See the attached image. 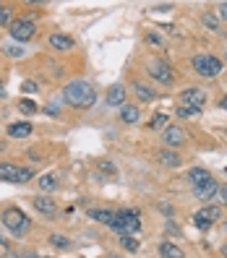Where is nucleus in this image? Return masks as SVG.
<instances>
[{
    "mask_svg": "<svg viewBox=\"0 0 227 258\" xmlns=\"http://www.w3.org/2000/svg\"><path fill=\"white\" fill-rule=\"evenodd\" d=\"M63 99L71 104V107H76V110H89L97 102V92H94V86L89 81L79 79V81H71L63 89Z\"/></svg>",
    "mask_w": 227,
    "mask_h": 258,
    "instance_id": "obj_1",
    "label": "nucleus"
},
{
    "mask_svg": "<svg viewBox=\"0 0 227 258\" xmlns=\"http://www.w3.org/2000/svg\"><path fill=\"white\" fill-rule=\"evenodd\" d=\"M0 222H3V224H6V230H8L11 235H16V237L26 235V232H29V227H32V219H29L24 211L16 209V206L6 209L3 214H0Z\"/></svg>",
    "mask_w": 227,
    "mask_h": 258,
    "instance_id": "obj_2",
    "label": "nucleus"
},
{
    "mask_svg": "<svg viewBox=\"0 0 227 258\" xmlns=\"http://www.w3.org/2000/svg\"><path fill=\"white\" fill-rule=\"evenodd\" d=\"M112 230H118L120 235H133V232H139V230H141L139 211H136V209H123V211H118Z\"/></svg>",
    "mask_w": 227,
    "mask_h": 258,
    "instance_id": "obj_3",
    "label": "nucleus"
},
{
    "mask_svg": "<svg viewBox=\"0 0 227 258\" xmlns=\"http://www.w3.org/2000/svg\"><path fill=\"white\" fill-rule=\"evenodd\" d=\"M193 71L204 76V79H214L222 73V60L214 55H196L193 57Z\"/></svg>",
    "mask_w": 227,
    "mask_h": 258,
    "instance_id": "obj_4",
    "label": "nucleus"
},
{
    "mask_svg": "<svg viewBox=\"0 0 227 258\" xmlns=\"http://www.w3.org/2000/svg\"><path fill=\"white\" fill-rule=\"evenodd\" d=\"M11 29V37L16 39V42H29L34 34H37V24L32 21V19H26V16H21V19H13V24L8 26Z\"/></svg>",
    "mask_w": 227,
    "mask_h": 258,
    "instance_id": "obj_5",
    "label": "nucleus"
},
{
    "mask_svg": "<svg viewBox=\"0 0 227 258\" xmlns=\"http://www.w3.org/2000/svg\"><path fill=\"white\" fill-rule=\"evenodd\" d=\"M149 76L154 81H159V84H173L175 81V73H173V68L164 63V60H151L149 63Z\"/></svg>",
    "mask_w": 227,
    "mask_h": 258,
    "instance_id": "obj_6",
    "label": "nucleus"
},
{
    "mask_svg": "<svg viewBox=\"0 0 227 258\" xmlns=\"http://www.w3.org/2000/svg\"><path fill=\"white\" fill-rule=\"evenodd\" d=\"M217 219H219V209L217 206H204L201 211H196V214H193V224L199 227V230H209Z\"/></svg>",
    "mask_w": 227,
    "mask_h": 258,
    "instance_id": "obj_7",
    "label": "nucleus"
},
{
    "mask_svg": "<svg viewBox=\"0 0 227 258\" xmlns=\"http://www.w3.org/2000/svg\"><path fill=\"white\" fill-rule=\"evenodd\" d=\"M180 97H183V107H193V110H199V112H201V107L206 104V92H204V89H196V86H188Z\"/></svg>",
    "mask_w": 227,
    "mask_h": 258,
    "instance_id": "obj_8",
    "label": "nucleus"
},
{
    "mask_svg": "<svg viewBox=\"0 0 227 258\" xmlns=\"http://www.w3.org/2000/svg\"><path fill=\"white\" fill-rule=\"evenodd\" d=\"M104 104L107 107H123L126 104V86H120V84L110 86L107 94H104Z\"/></svg>",
    "mask_w": 227,
    "mask_h": 258,
    "instance_id": "obj_9",
    "label": "nucleus"
},
{
    "mask_svg": "<svg viewBox=\"0 0 227 258\" xmlns=\"http://www.w3.org/2000/svg\"><path fill=\"white\" fill-rule=\"evenodd\" d=\"M162 139H164L167 146H183L186 144V131L178 128V125H167L162 131Z\"/></svg>",
    "mask_w": 227,
    "mask_h": 258,
    "instance_id": "obj_10",
    "label": "nucleus"
},
{
    "mask_svg": "<svg viewBox=\"0 0 227 258\" xmlns=\"http://www.w3.org/2000/svg\"><path fill=\"white\" fill-rule=\"evenodd\" d=\"M193 190H196V199H199V201H204V204H209L211 199H217V190H219V183H217L214 177H211L209 183H204L201 188H193Z\"/></svg>",
    "mask_w": 227,
    "mask_h": 258,
    "instance_id": "obj_11",
    "label": "nucleus"
},
{
    "mask_svg": "<svg viewBox=\"0 0 227 258\" xmlns=\"http://www.w3.org/2000/svg\"><path fill=\"white\" fill-rule=\"evenodd\" d=\"M50 47L58 52H68V50H73V37L55 32V34H50Z\"/></svg>",
    "mask_w": 227,
    "mask_h": 258,
    "instance_id": "obj_12",
    "label": "nucleus"
},
{
    "mask_svg": "<svg viewBox=\"0 0 227 258\" xmlns=\"http://www.w3.org/2000/svg\"><path fill=\"white\" fill-rule=\"evenodd\" d=\"M34 209L39 211V214H44V217H55V214H58L55 201L47 199V196H39V199H34Z\"/></svg>",
    "mask_w": 227,
    "mask_h": 258,
    "instance_id": "obj_13",
    "label": "nucleus"
},
{
    "mask_svg": "<svg viewBox=\"0 0 227 258\" xmlns=\"http://www.w3.org/2000/svg\"><path fill=\"white\" fill-rule=\"evenodd\" d=\"M209 180H211V175H209V170H204V167H193V170L188 172V183L193 188H201L204 183H209Z\"/></svg>",
    "mask_w": 227,
    "mask_h": 258,
    "instance_id": "obj_14",
    "label": "nucleus"
},
{
    "mask_svg": "<svg viewBox=\"0 0 227 258\" xmlns=\"http://www.w3.org/2000/svg\"><path fill=\"white\" fill-rule=\"evenodd\" d=\"M139 115H141V110L136 107V104H123V107H120V120H123V123H139Z\"/></svg>",
    "mask_w": 227,
    "mask_h": 258,
    "instance_id": "obj_15",
    "label": "nucleus"
},
{
    "mask_svg": "<svg viewBox=\"0 0 227 258\" xmlns=\"http://www.w3.org/2000/svg\"><path fill=\"white\" fill-rule=\"evenodd\" d=\"M32 123H11L8 125V136L11 139H26V136H32Z\"/></svg>",
    "mask_w": 227,
    "mask_h": 258,
    "instance_id": "obj_16",
    "label": "nucleus"
},
{
    "mask_svg": "<svg viewBox=\"0 0 227 258\" xmlns=\"http://www.w3.org/2000/svg\"><path fill=\"white\" fill-rule=\"evenodd\" d=\"M133 92H136V97H139L141 102H151V99L157 97V92H154V89H151V86H146L144 81H136V84H133Z\"/></svg>",
    "mask_w": 227,
    "mask_h": 258,
    "instance_id": "obj_17",
    "label": "nucleus"
},
{
    "mask_svg": "<svg viewBox=\"0 0 227 258\" xmlns=\"http://www.w3.org/2000/svg\"><path fill=\"white\" fill-rule=\"evenodd\" d=\"M16 175H19L16 164H11V162L0 164V180H3V183H16Z\"/></svg>",
    "mask_w": 227,
    "mask_h": 258,
    "instance_id": "obj_18",
    "label": "nucleus"
},
{
    "mask_svg": "<svg viewBox=\"0 0 227 258\" xmlns=\"http://www.w3.org/2000/svg\"><path fill=\"white\" fill-rule=\"evenodd\" d=\"M159 255H162V258H186V253L180 250L175 242H167V240L159 245Z\"/></svg>",
    "mask_w": 227,
    "mask_h": 258,
    "instance_id": "obj_19",
    "label": "nucleus"
},
{
    "mask_svg": "<svg viewBox=\"0 0 227 258\" xmlns=\"http://www.w3.org/2000/svg\"><path fill=\"white\" fill-rule=\"evenodd\" d=\"M89 217H92V219H97L99 224H107V227H112L115 224V214H112V211H107V209H92V211H89Z\"/></svg>",
    "mask_w": 227,
    "mask_h": 258,
    "instance_id": "obj_20",
    "label": "nucleus"
},
{
    "mask_svg": "<svg viewBox=\"0 0 227 258\" xmlns=\"http://www.w3.org/2000/svg\"><path fill=\"white\" fill-rule=\"evenodd\" d=\"M159 162L167 164V167H178L180 164V154H175V151H170V149H162L159 151Z\"/></svg>",
    "mask_w": 227,
    "mask_h": 258,
    "instance_id": "obj_21",
    "label": "nucleus"
},
{
    "mask_svg": "<svg viewBox=\"0 0 227 258\" xmlns=\"http://www.w3.org/2000/svg\"><path fill=\"white\" fill-rule=\"evenodd\" d=\"M39 188H42L44 193H50V190H55V188H58V177H55L52 172H47V175H42V177H39Z\"/></svg>",
    "mask_w": 227,
    "mask_h": 258,
    "instance_id": "obj_22",
    "label": "nucleus"
},
{
    "mask_svg": "<svg viewBox=\"0 0 227 258\" xmlns=\"http://www.w3.org/2000/svg\"><path fill=\"white\" fill-rule=\"evenodd\" d=\"M167 120H170V115H164V112H157V115H154V120H151V131H164V128L170 125Z\"/></svg>",
    "mask_w": 227,
    "mask_h": 258,
    "instance_id": "obj_23",
    "label": "nucleus"
},
{
    "mask_svg": "<svg viewBox=\"0 0 227 258\" xmlns=\"http://www.w3.org/2000/svg\"><path fill=\"white\" fill-rule=\"evenodd\" d=\"M50 242H52V248H58V250H68L71 248V240L66 235H50Z\"/></svg>",
    "mask_w": 227,
    "mask_h": 258,
    "instance_id": "obj_24",
    "label": "nucleus"
},
{
    "mask_svg": "<svg viewBox=\"0 0 227 258\" xmlns=\"http://www.w3.org/2000/svg\"><path fill=\"white\" fill-rule=\"evenodd\" d=\"M11 24H13V8L0 6V26H11Z\"/></svg>",
    "mask_w": 227,
    "mask_h": 258,
    "instance_id": "obj_25",
    "label": "nucleus"
},
{
    "mask_svg": "<svg viewBox=\"0 0 227 258\" xmlns=\"http://www.w3.org/2000/svg\"><path fill=\"white\" fill-rule=\"evenodd\" d=\"M19 110H21V112H26V115H34L39 107H37V102H32V99H26V97H24V99L19 102Z\"/></svg>",
    "mask_w": 227,
    "mask_h": 258,
    "instance_id": "obj_26",
    "label": "nucleus"
},
{
    "mask_svg": "<svg viewBox=\"0 0 227 258\" xmlns=\"http://www.w3.org/2000/svg\"><path fill=\"white\" fill-rule=\"evenodd\" d=\"M120 242H123V248H126V250H131V253L139 250V242H136V237H133V235H123V237H120Z\"/></svg>",
    "mask_w": 227,
    "mask_h": 258,
    "instance_id": "obj_27",
    "label": "nucleus"
},
{
    "mask_svg": "<svg viewBox=\"0 0 227 258\" xmlns=\"http://www.w3.org/2000/svg\"><path fill=\"white\" fill-rule=\"evenodd\" d=\"M204 26H209L211 29V32H219V21H217V16H214V13H204Z\"/></svg>",
    "mask_w": 227,
    "mask_h": 258,
    "instance_id": "obj_28",
    "label": "nucleus"
},
{
    "mask_svg": "<svg viewBox=\"0 0 227 258\" xmlns=\"http://www.w3.org/2000/svg\"><path fill=\"white\" fill-rule=\"evenodd\" d=\"M37 92H39L37 81H21V94H37Z\"/></svg>",
    "mask_w": 227,
    "mask_h": 258,
    "instance_id": "obj_29",
    "label": "nucleus"
},
{
    "mask_svg": "<svg viewBox=\"0 0 227 258\" xmlns=\"http://www.w3.org/2000/svg\"><path fill=\"white\" fill-rule=\"evenodd\" d=\"M3 52H6L8 57H21V55H24V47H16V44H6Z\"/></svg>",
    "mask_w": 227,
    "mask_h": 258,
    "instance_id": "obj_30",
    "label": "nucleus"
},
{
    "mask_svg": "<svg viewBox=\"0 0 227 258\" xmlns=\"http://www.w3.org/2000/svg\"><path fill=\"white\" fill-rule=\"evenodd\" d=\"M175 115H178V117H196V115H199V110H193V107H183V104H180V107L175 110Z\"/></svg>",
    "mask_w": 227,
    "mask_h": 258,
    "instance_id": "obj_31",
    "label": "nucleus"
},
{
    "mask_svg": "<svg viewBox=\"0 0 227 258\" xmlns=\"http://www.w3.org/2000/svg\"><path fill=\"white\" fill-rule=\"evenodd\" d=\"M32 177H34V172H32V170H19V175H16V183H29Z\"/></svg>",
    "mask_w": 227,
    "mask_h": 258,
    "instance_id": "obj_32",
    "label": "nucleus"
},
{
    "mask_svg": "<svg viewBox=\"0 0 227 258\" xmlns=\"http://www.w3.org/2000/svg\"><path fill=\"white\" fill-rule=\"evenodd\" d=\"M3 255H11V248H8V242L0 237V258H3Z\"/></svg>",
    "mask_w": 227,
    "mask_h": 258,
    "instance_id": "obj_33",
    "label": "nucleus"
},
{
    "mask_svg": "<svg viewBox=\"0 0 227 258\" xmlns=\"http://www.w3.org/2000/svg\"><path fill=\"white\" fill-rule=\"evenodd\" d=\"M217 199H219L222 204H227V185H219V190H217Z\"/></svg>",
    "mask_w": 227,
    "mask_h": 258,
    "instance_id": "obj_34",
    "label": "nucleus"
},
{
    "mask_svg": "<svg viewBox=\"0 0 227 258\" xmlns=\"http://www.w3.org/2000/svg\"><path fill=\"white\" fill-rule=\"evenodd\" d=\"M219 19H222V21H227V3H222V6H219Z\"/></svg>",
    "mask_w": 227,
    "mask_h": 258,
    "instance_id": "obj_35",
    "label": "nucleus"
},
{
    "mask_svg": "<svg viewBox=\"0 0 227 258\" xmlns=\"http://www.w3.org/2000/svg\"><path fill=\"white\" fill-rule=\"evenodd\" d=\"M0 97H6V86H3V81H0Z\"/></svg>",
    "mask_w": 227,
    "mask_h": 258,
    "instance_id": "obj_36",
    "label": "nucleus"
},
{
    "mask_svg": "<svg viewBox=\"0 0 227 258\" xmlns=\"http://www.w3.org/2000/svg\"><path fill=\"white\" fill-rule=\"evenodd\" d=\"M219 107H222V110H227V99H222V102H219Z\"/></svg>",
    "mask_w": 227,
    "mask_h": 258,
    "instance_id": "obj_37",
    "label": "nucleus"
},
{
    "mask_svg": "<svg viewBox=\"0 0 227 258\" xmlns=\"http://www.w3.org/2000/svg\"><path fill=\"white\" fill-rule=\"evenodd\" d=\"M29 258H39V255H29Z\"/></svg>",
    "mask_w": 227,
    "mask_h": 258,
    "instance_id": "obj_38",
    "label": "nucleus"
},
{
    "mask_svg": "<svg viewBox=\"0 0 227 258\" xmlns=\"http://www.w3.org/2000/svg\"><path fill=\"white\" fill-rule=\"evenodd\" d=\"M110 258H120V255H110Z\"/></svg>",
    "mask_w": 227,
    "mask_h": 258,
    "instance_id": "obj_39",
    "label": "nucleus"
},
{
    "mask_svg": "<svg viewBox=\"0 0 227 258\" xmlns=\"http://www.w3.org/2000/svg\"><path fill=\"white\" fill-rule=\"evenodd\" d=\"M224 57H227V52H224Z\"/></svg>",
    "mask_w": 227,
    "mask_h": 258,
    "instance_id": "obj_40",
    "label": "nucleus"
}]
</instances>
